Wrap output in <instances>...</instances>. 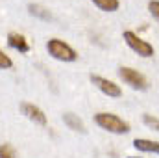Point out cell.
<instances>
[{
  "label": "cell",
  "instance_id": "cell-1",
  "mask_svg": "<svg viewBox=\"0 0 159 158\" xmlns=\"http://www.w3.org/2000/svg\"><path fill=\"white\" fill-rule=\"evenodd\" d=\"M94 121L100 128L113 132V134H128L129 132V123H126L124 119H120L115 114H107V112H100L94 116Z\"/></svg>",
  "mask_w": 159,
  "mask_h": 158
},
{
  "label": "cell",
  "instance_id": "cell-2",
  "mask_svg": "<svg viewBox=\"0 0 159 158\" xmlns=\"http://www.w3.org/2000/svg\"><path fill=\"white\" fill-rule=\"evenodd\" d=\"M46 50L59 62H74L78 58V52L61 39H50L46 43Z\"/></svg>",
  "mask_w": 159,
  "mask_h": 158
},
{
  "label": "cell",
  "instance_id": "cell-3",
  "mask_svg": "<svg viewBox=\"0 0 159 158\" xmlns=\"http://www.w3.org/2000/svg\"><path fill=\"white\" fill-rule=\"evenodd\" d=\"M124 41H126V45H128L133 52H137L139 56H143V58H150V56H154V47H152L148 41L141 39L135 32L126 30V32H124Z\"/></svg>",
  "mask_w": 159,
  "mask_h": 158
},
{
  "label": "cell",
  "instance_id": "cell-4",
  "mask_svg": "<svg viewBox=\"0 0 159 158\" xmlns=\"http://www.w3.org/2000/svg\"><path fill=\"white\" fill-rule=\"evenodd\" d=\"M119 75L120 78L124 80L128 86H131L133 89H146L148 87V82L144 78V75H141L139 71H135L131 67H120Z\"/></svg>",
  "mask_w": 159,
  "mask_h": 158
},
{
  "label": "cell",
  "instance_id": "cell-5",
  "mask_svg": "<svg viewBox=\"0 0 159 158\" xmlns=\"http://www.w3.org/2000/svg\"><path fill=\"white\" fill-rule=\"evenodd\" d=\"M91 82L102 91V93H106V95H109V97H120L122 95V89H120V86H117L115 82H111V80L104 78V77H98V75H91Z\"/></svg>",
  "mask_w": 159,
  "mask_h": 158
},
{
  "label": "cell",
  "instance_id": "cell-6",
  "mask_svg": "<svg viewBox=\"0 0 159 158\" xmlns=\"http://www.w3.org/2000/svg\"><path fill=\"white\" fill-rule=\"evenodd\" d=\"M20 112L30 119V121H34V123H37V125H46V116H44V112L41 110L39 106L32 104V102H20Z\"/></svg>",
  "mask_w": 159,
  "mask_h": 158
},
{
  "label": "cell",
  "instance_id": "cell-7",
  "mask_svg": "<svg viewBox=\"0 0 159 158\" xmlns=\"http://www.w3.org/2000/svg\"><path fill=\"white\" fill-rule=\"evenodd\" d=\"M7 45H9L11 48L19 50V52H28V50H30V45H28L26 37L20 36V34H17V32H11V34L7 36Z\"/></svg>",
  "mask_w": 159,
  "mask_h": 158
},
{
  "label": "cell",
  "instance_id": "cell-8",
  "mask_svg": "<svg viewBox=\"0 0 159 158\" xmlns=\"http://www.w3.org/2000/svg\"><path fill=\"white\" fill-rule=\"evenodd\" d=\"M133 147H135L137 151H144V153H154V155H159V141H154V140L137 138V140H133Z\"/></svg>",
  "mask_w": 159,
  "mask_h": 158
},
{
  "label": "cell",
  "instance_id": "cell-9",
  "mask_svg": "<svg viewBox=\"0 0 159 158\" xmlns=\"http://www.w3.org/2000/svg\"><path fill=\"white\" fill-rule=\"evenodd\" d=\"M63 121H65V125H67L70 130L85 132V125L81 123V119H80L78 116H74V114H65V116H63Z\"/></svg>",
  "mask_w": 159,
  "mask_h": 158
},
{
  "label": "cell",
  "instance_id": "cell-10",
  "mask_svg": "<svg viewBox=\"0 0 159 158\" xmlns=\"http://www.w3.org/2000/svg\"><path fill=\"white\" fill-rule=\"evenodd\" d=\"M28 11H30V15H34V17H39V19H44V21H48L52 15H50V11L48 9H44L43 6L39 4H30L28 6Z\"/></svg>",
  "mask_w": 159,
  "mask_h": 158
},
{
  "label": "cell",
  "instance_id": "cell-11",
  "mask_svg": "<svg viewBox=\"0 0 159 158\" xmlns=\"http://www.w3.org/2000/svg\"><path fill=\"white\" fill-rule=\"evenodd\" d=\"M94 6H98L102 11H117L119 9V0H93Z\"/></svg>",
  "mask_w": 159,
  "mask_h": 158
},
{
  "label": "cell",
  "instance_id": "cell-12",
  "mask_svg": "<svg viewBox=\"0 0 159 158\" xmlns=\"http://www.w3.org/2000/svg\"><path fill=\"white\" fill-rule=\"evenodd\" d=\"M0 158H19V155L9 143H4L0 145Z\"/></svg>",
  "mask_w": 159,
  "mask_h": 158
},
{
  "label": "cell",
  "instance_id": "cell-13",
  "mask_svg": "<svg viewBox=\"0 0 159 158\" xmlns=\"http://www.w3.org/2000/svg\"><path fill=\"white\" fill-rule=\"evenodd\" d=\"M11 67H13L11 58H9L4 50H0V69H11Z\"/></svg>",
  "mask_w": 159,
  "mask_h": 158
},
{
  "label": "cell",
  "instance_id": "cell-14",
  "mask_svg": "<svg viewBox=\"0 0 159 158\" xmlns=\"http://www.w3.org/2000/svg\"><path fill=\"white\" fill-rule=\"evenodd\" d=\"M144 123L150 126V128H154V130H157L159 132V119L157 117H154V116H150V114H144Z\"/></svg>",
  "mask_w": 159,
  "mask_h": 158
},
{
  "label": "cell",
  "instance_id": "cell-15",
  "mask_svg": "<svg viewBox=\"0 0 159 158\" xmlns=\"http://www.w3.org/2000/svg\"><path fill=\"white\" fill-rule=\"evenodd\" d=\"M148 9H150V13L159 21V0H150L148 2Z\"/></svg>",
  "mask_w": 159,
  "mask_h": 158
},
{
  "label": "cell",
  "instance_id": "cell-16",
  "mask_svg": "<svg viewBox=\"0 0 159 158\" xmlns=\"http://www.w3.org/2000/svg\"><path fill=\"white\" fill-rule=\"evenodd\" d=\"M128 158H139V156H128Z\"/></svg>",
  "mask_w": 159,
  "mask_h": 158
}]
</instances>
